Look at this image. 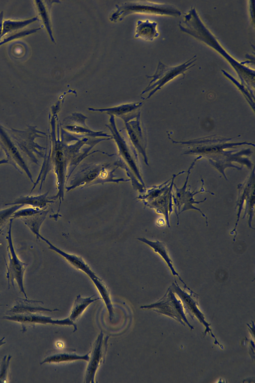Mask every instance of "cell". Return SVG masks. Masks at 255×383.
I'll return each mask as SVG.
<instances>
[{
  "label": "cell",
  "instance_id": "obj_1",
  "mask_svg": "<svg viewBox=\"0 0 255 383\" xmlns=\"http://www.w3.org/2000/svg\"><path fill=\"white\" fill-rule=\"evenodd\" d=\"M56 115L54 114L51 120L52 126V150L51 160L53 169L57 176L58 192L50 197L52 199L58 198L60 200L58 212L61 200H64V191L70 176L78 165L87 156L99 151L89 153L93 147L98 143L107 140L104 138L91 137H78L63 130L60 126L61 135L59 136V125L57 126L58 138L55 135Z\"/></svg>",
  "mask_w": 255,
  "mask_h": 383
},
{
  "label": "cell",
  "instance_id": "obj_2",
  "mask_svg": "<svg viewBox=\"0 0 255 383\" xmlns=\"http://www.w3.org/2000/svg\"><path fill=\"white\" fill-rule=\"evenodd\" d=\"M180 30L206 43L218 51L228 61L236 71L243 84L253 91L255 85V71L242 62L234 59L221 46L218 39L207 28L200 19L195 8H192L179 23Z\"/></svg>",
  "mask_w": 255,
  "mask_h": 383
},
{
  "label": "cell",
  "instance_id": "obj_3",
  "mask_svg": "<svg viewBox=\"0 0 255 383\" xmlns=\"http://www.w3.org/2000/svg\"><path fill=\"white\" fill-rule=\"evenodd\" d=\"M110 116L109 124L106 126L112 133L118 152V160L114 164L118 168L123 169L131 181L133 187L139 192H143L145 190V187L140 174L136 151L129 141L126 140L118 130L115 116L112 115Z\"/></svg>",
  "mask_w": 255,
  "mask_h": 383
},
{
  "label": "cell",
  "instance_id": "obj_4",
  "mask_svg": "<svg viewBox=\"0 0 255 383\" xmlns=\"http://www.w3.org/2000/svg\"><path fill=\"white\" fill-rule=\"evenodd\" d=\"M116 6L117 10L110 17L111 20L114 22L122 20L127 15L135 12L173 16L181 15V12L173 5L147 1H127Z\"/></svg>",
  "mask_w": 255,
  "mask_h": 383
},
{
  "label": "cell",
  "instance_id": "obj_5",
  "mask_svg": "<svg viewBox=\"0 0 255 383\" xmlns=\"http://www.w3.org/2000/svg\"><path fill=\"white\" fill-rule=\"evenodd\" d=\"M194 55L185 63L176 66H167L159 61L156 72L153 75H146L148 78H152L148 86L141 93V95L151 90L146 98H150L155 92L173 78L182 74L185 75V72L189 68L195 65L194 62L196 60Z\"/></svg>",
  "mask_w": 255,
  "mask_h": 383
},
{
  "label": "cell",
  "instance_id": "obj_6",
  "mask_svg": "<svg viewBox=\"0 0 255 383\" xmlns=\"http://www.w3.org/2000/svg\"><path fill=\"white\" fill-rule=\"evenodd\" d=\"M11 219L10 221L9 230L6 236L8 243L7 246V253L9 258V265L7 267L6 278L8 279V287L10 288V282L14 288V281H16L20 290V292L22 293L25 298H27L23 286V276L27 264H25L20 260L17 257L12 244L11 237Z\"/></svg>",
  "mask_w": 255,
  "mask_h": 383
},
{
  "label": "cell",
  "instance_id": "obj_7",
  "mask_svg": "<svg viewBox=\"0 0 255 383\" xmlns=\"http://www.w3.org/2000/svg\"><path fill=\"white\" fill-rule=\"evenodd\" d=\"M87 117L80 113H73L66 117L60 123L62 128L66 132L78 137H91L94 138H105L113 139L112 135L103 131H94L85 124Z\"/></svg>",
  "mask_w": 255,
  "mask_h": 383
},
{
  "label": "cell",
  "instance_id": "obj_8",
  "mask_svg": "<svg viewBox=\"0 0 255 383\" xmlns=\"http://www.w3.org/2000/svg\"><path fill=\"white\" fill-rule=\"evenodd\" d=\"M109 336H105L101 331L91 347L89 360L87 365L84 383H94L95 377L100 366L104 363L108 349Z\"/></svg>",
  "mask_w": 255,
  "mask_h": 383
},
{
  "label": "cell",
  "instance_id": "obj_9",
  "mask_svg": "<svg viewBox=\"0 0 255 383\" xmlns=\"http://www.w3.org/2000/svg\"><path fill=\"white\" fill-rule=\"evenodd\" d=\"M107 163H84L81 165L77 172L71 178L65 190L66 192L77 187L82 188L98 184V181L102 170Z\"/></svg>",
  "mask_w": 255,
  "mask_h": 383
},
{
  "label": "cell",
  "instance_id": "obj_10",
  "mask_svg": "<svg viewBox=\"0 0 255 383\" xmlns=\"http://www.w3.org/2000/svg\"><path fill=\"white\" fill-rule=\"evenodd\" d=\"M2 318L20 323L22 333H25L29 328L35 327L36 324L72 326L74 332L77 330V325L69 317L63 320H54L51 317L41 315L40 313L6 315Z\"/></svg>",
  "mask_w": 255,
  "mask_h": 383
},
{
  "label": "cell",
  "instance_id": "obj_11",
  "mask_svg": "<svg viewBox=\"0 0 255 383\" xmlns=\"http://www.w3.org/2000/svg\"><path fill=\"white\" fill-rule=\"evenodd\" d=\"M167 298H168V301L169 303H167L166 300L161 301L159 302L149 305L141 306L140 308L154 309L157 312L172 316V317H173V316L175 317L174 318L178 320L182 324L183 323L181 320H183L184 322H185L190 328H193V327L190 325L184 314L181 304L179 300H177L172 291L170 290L169 291V293L167 294Z\"/></svg>",
  "mask_w": 255,
  "mask_h": 383
},
{
  "label": "cell",
  "instance_id": "obj_12",
  "mask_svg": "<svg viewBox=\"0 0 255 383\" xmlns=\"http://www.w3.org/2000/svg\"><path fill=\"white\" fill-rule=\"evenodd\" d=\"M140 114L135 117L125 121V124L129 142L136 151L142 155L145 162L148 165L145 153L146 143L140 122Z\"/></svg>",
  "mask_w": 255,
  "mask_h": 383
},
{
  "label": "cell",
  "instance_id": "obj_13",
  "mask_svg": "<svg viewBox=\"0 0 255 383\" xmlns=\"http://www.w3.org/2000/svg\"><path fill=\"white\" fill-rule=\"evenodd\" d=\"M142 105V102L124 104L113 107L106 108H88V110L92 112H104L110 115H112L120 117L124 122L128 121L137 116L140 111L137 112V109Z\"/></svg>",
  "mask_w": 255,
  "mask_h": 383
},
{
  "label": "cell",
  "instance_id": "obj_14",
  "mask_svg": "<svg viewBox=\"0 0 255 383\" xmlns=\"http://www.w3.org/2000/svg\"><path fill=\"white\" fill-rule=\"evenodd\" d=\"M43 304L42 301L30 300L27 298H17L13 305L6 311V315L19 314L36 313L41 312H53L59 311L57 309L51 310L42 307L40 304Z\"/></svg>",
  "mask_w": 255,
  "mask_h": 383
},
{
  "label": "cell",
  "instance_id": "obj_15",
  "mask_svg": "<svg viewBox=\"0 0 255 383\" xmlns=\"http://www.w3.org/2000/svg\"><path fill=\"white\" fill-rule=\"evenodd\" d=\"M90 351L85 355H78L75 350L72 349H63L53 350L49 351L46 357L40 363H59L65 362H71L77 360H83L88 362Z\"/></svg>",
  "mask_w": 255,
  "mask_h": 383
},
{
  "label": "cell",
  "instance_id": "obj_16",
  "mask_svg": "<svg viewBox=\"0 0 255 383\" xmlns=\"http://www.w3.org/2000/svg\"><path fill=\"white\" fill-rule=\"evenodd\" d=\"M35 234L37 236L39 237L42 240L44 241L49 245V249L60 254L73 267L84 272L91 279L97 276V275L94 273V271L92 270L89 266L81 256L65 252L53 245L47 239H45L40 234H39V233H36Z\"/></svg>",
  "mask_w": 255,
  "mask_h": 383
},
{
  "label": "cell",
  "instance_id": "obj_17",
  "mask_svg": "<svg viewBox=\"0 0 255 383\" xmlns=\"http://www.w3.org/2000/svg\"><path fill=\"white\" fill-rule=\"evenodd\" d=\"M137 239L149 246L151 248L153 249L155 252L159 254V255L162 258V259L168 265L169 268L172 272V274L174 276L176 275L179 278V280L184 284L185 288L188 289L190 291L191 290L190 288L187 286L186 284L182 280L178 273L174 268L172 261L169 257L164 243L160 242L157 240L155 241H150L144 237L138 238Z\"/></svg>",
  "mask_w": 255,
  "mask_h": 383
},
{
  "label": "cell",
  "instance_id": "obj_18",
  "mask_svg": "<svg viewBox=\"0 0 255 383\" xmlns=\"http://www.w3.org/2000/svg\"><path fill=\"white\" fill-rule=\"evenodd\" d=\"M254 187H255L254 176L253 178L251 177V178L247 181V182L243 185H239V196L235 207V210L237 207L238 208V210L237 213V220L234 228L231 232V234H234L235 232L236 233L235 235L234 236L233 241H235V238L237 235L236 229L239 221L241 212L243 208L244 202L249 196L252 189Z\"/></svg>",
  "mask_w": 255,
  "mask_h": 383
},
{
  "label": "cell",
  "instance_id": "obj_19",
  "mask_svg": "<svg viewBox=\"0 0 255 383\" xmlns=\"http://www.w3.org/2000/svg\"><path fill=\"white\" fill-rule=\"evenodd\" d=\"M157 26L156 22H151L148 19L145 21L139 20L136 23L134 37L152 41L159 35Z\"/></svg>",
  "mask_w": 255,
  "mask_h": 383
},
{
  "label": "cell",
  "instance_id": "obj_20",
  "mask_svg": "<svg viewBox=\"0 0 255 383\" xmlns=\"http://www.w3.org/2000/svg\"><path fill=\"white\" fill-rule=\"evenodd\" d=\"M175 283L176 284L173 283L172 284V287L174 290V291L184 301L187 307L196 316L197 318L200 320V322L206 327V330H205V334L207 332H210L212 335L214 337V338H215L216 340H217L214 334H212L211 330L209 327L210 324H208L205 321L203 315L201 313V312L198 309V307L196 306L195 302L191 298L190 295H188L186 292L181 290V289L179 287L176 281ZM216 341H217L216 340ZM215 343H217L215 342ZM217 344H218V342Z\"/></svg>",
  "mask_w": 255,
  "mask_h": 383
},
{
  "label": "cell",
  "instance_id": "obj_21",
  "mask_svg": "<svg viewBox=\"0 0 255 383\" xmlns=\"http://www.w3.org/2000/svg\"><path fill=\"white\" fill-rule=\"evenodd\" d=\"M35 2L39 15L41 18L43 23L47 30L51 40L55 43V39L52 34L49 11L53 2L60 3V1L59 0L49 1V3L47 4H45L44 1L39 0H36Z\"/></svg>",
  "mask_w": 255,
  "mask_h": 383
},
{
  "label": "cell",
  "instance_id": "obj_22",
  "mask_svg": "<svg viewBox=\"0 0 255 383\" xmlns=\"http://www.w3.org/2000/svg\"><path fill=\"white\" fill-rule=\"evenodd\" d=\"M94 295L87 298H83L80 295L77 296L72 307L69 318L74 322L83 313L87 307L93 302L101 298L93 299Z\"/></svg>",
  "mask_w": 255,
  "mask_h": 383
},
{
  "label": "cell",
  "instance_id": "obj_23",
  "mask_svg": "<svg viewBox=\"0 0 255 383\" xmlns=\"http://www.w3.org/2000/svg\"><path fill=\"white\" fill-rule=\"evenodd\" d=\"M91 280L92 281L100 294L101 295L108 310L110 320V321H112L114 317V312L108 287L103 280L100 278L98 276Z\"/></svg>",
  "mask_w": 255,
  "mask_h": 383
},
{
  "label": "cell",
  "instance_id": "obj_24",
  "mask_svg": "<svg viewBox=\"0 0 255 383\" xmlns=\"http://www.w3.org/2000/svg\"><path fill=\"white\" fill-rule=\"evenodd\" d=\"M39 20L37 16L23 20H5L2 23V29L0 36V41L6 34L21 29L34 21Z\"/></svg>",
  "mask_w": 255,
  "mask_h": 383
},
{
  "label": "cell",
  "instance_id": "obj_25",
  "mask_svg": "<svg viewBox=\"0 0 255 383\" xmlns=\"http://www.w3.org/2000/svg\"><path fill=\"white\" fill-rule=\"evenodd\" d=\"M202 191H204V190H203V188L202 187V189L200 190L199 192H191L190 191V188L189 189V190L185 192V197H184V205L181 209V210L180 211L179 214L181 213L182 212H183L185 210H189V209H195L198 210L202 215L203 216H204L206 218V222L207 223V225H208V221H207V217L205 215V214L203 213V212L198 208L194 206L193 205V204H198L201 202H203L204 201L206 200V198L204 199V200L202 201H195L193 198L194 195L201 192Z\"/></svg>",
  "mask_w": 255,
  "mask_h": 383
},
{
  "label": "cell",
  "instance_id": "obj_26",
  "mask_svg": "<svg viewBox=\"0 0 255 383\" xmlns=\"http://www.w3.org/2000/svg\"><path fill=\"white\" fill-rule=\"evenodd\" d=\"M254 205H255V187H254L249 196L246 200V206L244 211V214L243 218H244L246 215L248 218V225L250 228L255 229L252 226L253 218L254 216Z\"/></svg>",
  "mask_w": 255,
  "mask_h": 383
},
{
  "label": "cell",
  "instance_id": "obj_27",
  "mask_svg": "<svg viewBox=\"0 0 255 383\" xmlns=\"http://www.w3.org/2000/svg\"><path fill=\"white\" fill-rule=\"evenodd\" d=\"M12 356L10 355L4 356L0 363V383L8 382V373L10 361Z\"/></svg>",
  "mask_w": 255,
  "mask_h": 383
},
{
  "label": "cell",
  "instance_id": "obj_28",
  "mask_svg": "<svg viewBox=\"0 0 255 383\" xmlns=\"http://www.w3.org/2000/svg\"><path fill=\"white\" fill-rule=\"evenodd\" d=\"M222 71L225 76L229 78L231 81H232L235 83V84H236L239 87V88L241 90V91L243 92L245 96L247 97V98L251 101V103L253 102V103L254 104V100L252 99V97H253V98H254L253 92L251 91L250 89H249L246 86H245L243 84L240 83L238 81H237V80H236L234 78H233L231 75L228 74L225 70H222Z\"/></svg>",
  "mask_w": 255,
  "mask_h": 383
},
{
  "label": "cell",
  "instance_id": "obj_29",
  "mask_svg": "<svg viewBox=\"0 0 255 383\" xmlns=\"http://www.w3.org/2000/svg\"><path fill=\"white\" fill-rule=\"evenodd\" d=\"M40 29H41V27H38V28L30 29L28 30H25L19 31L17 33H15L12 35H9L8 37L5 38L2 41H0V46L4 44V43H6L14 39L24 37L29 34L35 33L37 32V31L40 30Z\"/></svg>",
  "mask_w": 255,
  "mask_h": 383
},
{
  "label": "cell",
  "instance_id": "obj_30",
  "mask_svg": "<svg viewBox=\"0 0 255 383\" xmlns=\"http://www.w3.org/2000/svg\"><path fill=\"white\" fill-rule=\"evenodd\" d=\"M3 17V12L2 11L0 12V36L1 34L2 29Z\"/></svg>",
  "mask_w": 255,
  "mask_h": 383
},
{
  "label": "cell",
  "instance_id": "obj_31",
  "mask_svg": "<svg viewBox=\"0 0 255 383\" xmlns=\"http://www.w3.org/2000/svg\"><path fill=\"white\" fill-rule=\"evenodd\" d=\"M4 339H5V337H3L0 339V347L6 343V342L4 341Z\"/></svg>",
  "mask_w": 255,
  "mask_h": 383
},
{
  "label": "cell",
  "instance_id": "obj_32",
  "mask_svg": "<svg viewBox=\"0 0 255 383\" xmlns=\"http://www.w3.org/2000/svg\"><path fill=\"white\" fill-rule=\"evenodd\" d=\"M8 162V160H2L0 161V164H3V163H6Z\"/></svg>",
  "mask_w": 255,
  "mask_h": 383
},
{
  "label": "cell",
  "instance_id": "obj_33",
  "mask_svg": "<svg viewBox=\"0 0 255 383\" xmlns=\"http://www.w3.org/2000/svg\"><path fill=\"white\" fill-rule=\"evenodd\" d=\"M8 306V305L0 304V306Z\"/></svg>",
  "mask_w": 255,
  "mask_h": 383
}]
</instances>
